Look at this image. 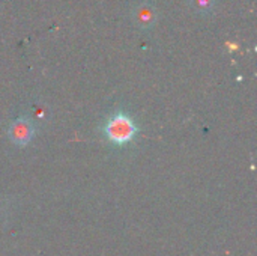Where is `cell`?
<instances>
[{"mask_svg": "<svg viewBox=\"0 0 257 256\" xmlns=\"http://www.w3.org/2000/svg\"><path fill=\"white\" fill-rule=\"evenodd\" d=\"M190 5L200 15H208L214 11L217 0H190Z\"/></svg>", "mask_w": 257, "mask_h": 256, "instance_id": "cell-4", "label": "cell"}, {"mask_svg": "<svg viewBox=\"0 0 257 256\" xmlns=\"http://www.w3.org/2000/svg\"><path fill=\"white\" fill-rule=\"evenodd\" d=\"M104 133L110 142L123 145L134 139V136L137 133V127H136L134 121L126 113H116L105 124Z\"/></svg>", "mask_w": 257, "mask_h": 256, "instance_id": "cell-1", "label": "cell"}, {"mask_svg": "<svg viewBox=\"0 0 257 256\" xmlns=\"http://www.w3.org/2000/svg\"><path fill=\"white\" fill-rule=\"evenodd\" d=\"M131 17H133V21L137 27L140 29H152L157 21H158V11L157 8L148 2V0H143V2H139L133 12H131Z\"/></svg>", "mask_w": 257, "mask_h": 256, "instance_id": "cell-3", "label": "cell"}, {"mask_svg": "<svg viewBox=\"0 0 257 256\" xmlns=\"http://www.w3.org/2000/svg\"><path fill=\"white\" fill-rule=\"evenodd\" d=\"M8 136L14 145L26 146L32 142V139L35 136V127L27 118H18V119L11 122L9 130H8Z\"/></svg>", "mask_w": 257, "mask_h": 256, "instance_id": "cell-2", "label": "cell"}]
</instances>
